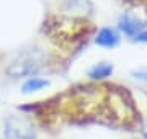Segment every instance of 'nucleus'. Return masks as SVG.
Here are the masks:
<instances>
[{"mask_svg": "<svg viewBox=\"0 0 147 139\" xmlns=\"http://www.w3.org/2000/svg\"><path fill=\"white\" fill-rule=\"evenodd\" d=\"M42 57L38 53H23L21 56L11 61V64L8 65L7 69V74L15 77V79H20V77H34L38 70L42 67Z\"/></svg>", "mask_w": 147, "mask_h": 139, "instance_id": "nucleus-1", "label": "nucleus"}, {"mask_svg": "<svg viewBox=\"0 0 147 139\" xmlns=\"http://www.w3.org/2000/svg\"><path fill=\"white\" fill-rule=\"evenodd\" d=\"M3 139H36V129L26 116L10 115L3 123Z\"/></svg>", "mask_w": 147, "mask_h": 139, "instance_id": "nucleus-2", "label": "nucleus"}, {"mask_svg": "<svg viewBox=\"0 0 147 139\" xmlns=\"http://www.w3.org/2000/svg\"><path fill=\"white\" fill-rule=\"evenodd\" d=\"M119 28H121V31H124L127 36H137L144 30V25L137 18H134V16L124 15L119 20Z\"/></svg>", "mask_w": 147, "mask_h": 139, "instance_id": "nucleus-3", "label": "nucleus"}, {"mask_svg": "<svg viewBox=\"0 0 147 139\" xmlns=\"http://www.w3.org/2000/svg\"><path fill=\"white\" fill-rule=\"evenodd\" d=\"M96 44L101 46V48H115L118 46L119 43V36L116 34L115 30H111V28H103L98 34H96Z\"/></svg>", "mask_w": 147, "mask_h": 139, "instance_id": "nucleus-4", "label": "nucleus"}, {"mask_svg": "<svg viewBox=\"0 0 147 139\" xmlns=\"http://www.w3.org/2000/svg\"><path fill=\"white\" fill-rule=\"evenodd\" d=\"M47 85H49V80H46V79H41V77H28V80H25V84L21 85V92L28 95V93H34V92L42 90Z\"/></svg>", "mask_w": 147, "mask_h": 139, "instance_id": "nucleus-5", "label": "nucleus"}, {"mask_svg": "<svg viewBox=\"0 0 147 139\" xmlns=\"http://www.w3.org/2000/svg\"><path fill=\"white\" fill-rule=\"evenodd\" d=\"M111 74H113V65L108 64V62H100V64H96L95 67L90 69L88 77L98 80V79H106V77H110Z\"/></svg>", "mask_w": 147, "mask_h": 139, "instance_id": "nucleus-6", "label": "nucleus"}, {"mask_svg": "<svg viewBox=\"0 0 147 139\" xmlns=\"http://www.w3.org/2000/svg\"><path fill=\"white\" fill-rule=\"evenodd\" d=\"M134 77H136V79H139V80H146L147 82V69L136 70V72H134Z\"/></svg>", "mask_w": 147, "mask_h": 139, "instance_id": "nucleus-7", "label": "nucleus"}, {"mask_svg": "<svg viewBox=\"0 0 147 139\" xmlns=\"http://www.w3.org/2000/svg\"><path fill=\"white\" fill-rule=\"evenodd\" d=\"M134 39H136V41H141V43H147V31H141Z\"/></svg>", "mask_w": 147, "mask_h": 139, "instance_id": "nucleus-8", "label": "nucleus"}]
</instances>
